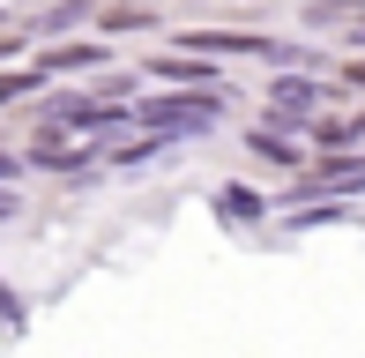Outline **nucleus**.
Returning a JSON list of instances; mask_svg holds the SVG:
<instances>
[{"mask_svg": "<svg viewBox=\"0 0 365 358\" xmlns=\"http://www.w3.org/2000/svg\"><path fill=\"white\" fill-rule=\"evenodd\" d=\"M97 60H105L97 45H53V53H45L38 68H45V75H75V68H97Z\"/></svg>", "mask_w": 365, "mask_h": 358, "instance_id": "6", "label": "nucleus"}, {"mask_svg": "<svg viewBox=\"0 0 365 358\" xmlns=\"http://www.w3.org/2000/svg\"><path fill=\"white\" fill-rule=\"evenodd\" d=\"M135 120L157 127V135H202V127L217 120V105H209V97H149Z\"/></svg>", "mask_w": 365, "mask_h": 358, "instance_id": "2", "label": "nucleus"}, {"mask_svg": "<svg viewBox=\"0 0 365 358\" xmlns=\"http://www.w3.org/2000/svg\"><path fill=\"white\" fill-rule=\"evenodd\" d=\"M306 8H313V15L328 23V15H358V0H306Z\"/></svg>", "mask_w": 365, "mask_h": 358, "instance_id": "11", "label": "nucleus"}, {"mask_svg": "<svg viewBox=\"0 0 365 358\" xmlns=\"http://www.w3.org/2000/svg\"><path fill=\"white\" fill-rule=\"evenodd\" d=\"M343 75H351V90H365V60H351V68H343Z\"/></svg>", "mask_w": 365, "mask_h": 358, "instance_id": "13", "label": "nucleus"}, {"mask_svg": "<svg viewBox=\"0 0 365 358\" xmlns=\"http://www.w3.org/2000/svg\"><path fill=\"white\" fill-rule=\"evenodd\" d=\"M8 209H15V194H0V217H8Z\"/></svg>", "mask_w": 365, "mask_h": 358, "instance_id": "15", "label": "nucleus"}, {"mask_svg": "<svg viewBox=\"0 0 365 358\" xmlns=\"http://www.w3.org/2000/svg\"><path fill=\"white\" fill-rule=\"evenodd\" d=\"M157 75H164V83H209L202 60H157Z\"/></svg>", "mask_w": 365, "mask_h": 358, "instance_id": "8", "label": "nucleus"}, {"mask_svg": "<svg viewBox=\"0 0 365 358\" xmlns=\"http://www.w3.org/2000/svg\"><path fill=\"white\" fill-rule=\"evenodd\" d=\"M313 135H321L328 150H343V142H358V135H365V120H321Z\"/></svg>", "mask_w": 365, "mask_h": 358, "instance_id": "7", "label": "nucleus"}, {"mask_svg": "<svg viewBox=\"0 0 365 358\" xmlns=\"http://www.w3.org/2000/svg\"><path fill=\"white\" fill-rule=\"evenodd\" d=\"M313 194H365V157H343V165H321L313 179H291V202H313Z\"/></svg>", "mask_w": 365, "mask_h": 358, "instance_id": "3", "label": "nucleus"}, {"mask_svg": "<svg viewBox=\"0 0 365 358\" xmlns=\"http://www.w3.org/2000/svg\"><path fill=\"white\" fill-rule=\"evenodd\" d=\"M120 127H135V112H60V120L45 112L30 157L53 165V172H82V165H97V157L120 142Z\"/></svg>", "mask_w": 365, "mask_h": 358, "instance_id": "1", "label": "nucleus"}, {"mask_svg": "<svg viewBox=\"0 0 365 358\" xmlns=\"http://www.w3.org/2000/svg\"><path fill=\"white\" fill-rule=\"evenodd\" d=\"M187 53H276L269 38H254V30H187Z\"/></svg>", "mask_w": 365, "mask_h": 358, "instance_id": "4", "label": "nucleus"}, {"mask_svg": "<svg viewBox=\"0 0 365 358\" xmlns=\"http://www.w3.org/2000/svg\"><path fill=\"white\" fill-rule=\"evenodd\" d=\"M313 97H321V90H313L306 83V75H276V83H269V105H276V120H306V112H313Z\"/></svg>", "mask_w": 365, "mask_h": 358, "instance_id": "5", "label": "nucleus"}, {"mask_svg": "<svg viewBox=\"0 0 365 358\" xmlns=\"http://www.w3.org/2000/svg\"><path fill=\"white\" fill-rule=\"evenodd\" d=\"M8 97H30V75H0V105Z\"/></svg>", "mask_w": 365, "mask_h": 358, "instance_id": "12", "label": "nucleus"}, {"mask_svg": "<svg viewBox=\"0 0 365 358\" xmlns=\"http://www.w3.org/2000/svg\"><path fill=\"white\" fill-rule=\"evenodd\" d=\"M217 209H224V217H254L261 202H254V194H217Z\"/></svg>", "mask_w": 365, "mask_h": 358, "instance_id": "10", "label": "nucleus"}, {"mask_svg": "<svg viewBox=\"0 0 365 358\" xmlns=\"http://www.w3.org/2000/svg\"><path fill=\"white\" fill-rule=\"evenodd\" d=\"M142 23H149V8H112L105 15V30H142Z\"/></svg>", "mask_w": 365, "mask_h": 358, "instance_id": "9", "label": "nucleus"}, {"mask_svg": "<svg viewBox=\"0 0 365 358\" xmlns=\"http://www.w3.org/2000/svg\"><path fill=\"white\" fill-rule=\"evenodd\" d=\"M0 179H15V157H0Z\"/></svg>", "mask_w": 365, "mask_h": 358, "instance_id": "14", "label": "nucleus"}]
</instances>
